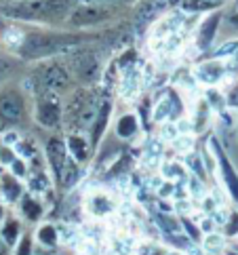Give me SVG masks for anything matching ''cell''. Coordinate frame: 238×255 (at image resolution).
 <instances>
[{"instance_id": "30bf717a", "label": "cell", "mask_w": 238, "mask_h": 255, "mask_svg": "<svg viewBox=\"0 0 238 255\" xmlns=\"http://www.w3.org/2000/svg\"><path fill=\"white\" fill-rule=\"evenodd\" d=\"M209 148H211L213 156H215L217 171H219V175H222V184L226 188V192L230 194V198L238 205V173H236L234 165L230 162V158L226 156V152L219 148L217 139H211V145H209Z\"/></svg>"}, {"instance_id": "d6986e66", "label": "cell", "mask_w": 238, "mask_h": 255, "mask_svg": "<svg viewBox=\"0 0 238 255\" xmlns=\"http://www.w3.org/2000/svg\"><path fill=\"white\" fill-rule=\"evenodd\" d=\"M21 234H23V224L19 220V215L6 213L2 224H0V239L6 243V247H15V243L19 241Z\"/></svg>"}, {"instance_id": "4316f807", "label": "cell", "mask_w": 238, "mask_h": 255, "mask_svg": "<svg viewBox=\"0 0 238 255\" xmlns=\"http://www.w3.org/2000/svg\"><path fill=\"white\" fill-rule=\"evenodd\" d=\"M200 245H203V251L207 253H224L226 251V236L222 232H209V234H203L200 239Z\"/></svg>"}, {"instance_id": "7a4b0ae2", "label": "cell", "mask_w": 238, "mask_h": 255, "mask_svg": "<svg viewBox=\"0 0 238 255\" xmlns=\"http://www.w3.org/2000/svg\"><path fill=\"white\" fill-rule=\"evenodd\" d=\"M104 99L99 97L91 87H80L70 95V102L63 108L61 125L68 127V133H85L93 125L97 110Z\"/></svg>"}, {"instance_id": "cb8c5ba5", "label": "cell", "mask_w": 238, "mask_h": 255, "mask_svg": "<svg viewBox=\"0 0 238 255\" xmlns=\"http://www.w3.org/2000/svg\"><path fill=\"white\" fill-rule=\"evenodd\" d=\"M80 175H82L80 162H76V160L68 154V160H66V167H63V173H61L59 184L66 188V190H72V188H74L78 181H80Z\"/></svg>"}, {"instance_id": "b9f144b4", "label": "cell", "mask_w": 238, "mask_h": 255, "mask_svg": "<svg viewBox=\"0 0 238 255\" xmlns=\"http://www.w3.org/2000/svg\"><path fill=\"white\" fill-rule=\"evenodd\" d=\"M164 255H186V253H184V251H177V249H173V251H167Z\"/></svg>"}, {"instance_id": "1f68e13d", "label": "cell", "mask_w": 238, "mask_h": 255, "mask_svg": "<svg viewBox=\"0 0 238 255\" xmlns=\"http://www.w3.org/2000/svg\"><path fill=\"white\" fill-rule=\"evenodd\" d=\"M177 137H179V131H177L175 121H167L160 125V141L162 143H173Z\"/></svg>"}, {"instance_id": "4dcf8cb0", "label": "cell", "mask_w": 238, "mask_h": 255, "mask_svg": "<svg viewBox=\"0 0 238 255\" xmlns=\"http://www.w3.org/2000/svg\"><path fill=\"white\" fill-rule=\"evenodd\" d=\"M15 255H34V236L30 232H23L15 243Z\"/></svg>"}, {"instance_id": "f35d334b", "label": "cell", "mask_w": 238, "mask_h": 255, "mask_svg": "<svg viewBox=\"0 0 238 255\" xmlns=\"http://www.w3.org/2000/svg\"><path fill=\"white\" fill-rule=\"evenodd\" d=\"M198 230L203 232V234H209V232H215V230H217V226H215V222L211 220V215H207L205 220H200Z\"/></svg>"}, {"instance_id": "8d00e7d4", "label": "cell", "mask_w": 238, "mask_h": 255, "mask_svg": "<svg viewBox=\"0 0 238 255\" xmlns=\"http://www.w3.org/2000/svg\"><path fill=\"white\" fill-rule=\"evenodd\" d=\"M224 236H238V213L236 211H230V217H228V222L224 224Z\"/></svg>"}, {"instance_id": "603a6c76", "label": "cell", "mask_w": 238, "mask_h": 255, "mask_svg": "<svg viewBox=\"0 0 238 255\" xmlns=\"http://www.w3.org/2000/svg\"><path fill=\"white\" fill-rule=\"evenodd\" d=\"M34 239H36V245L42 249H53L59 245V232H57V226L53 224H42L38 230L34 232Z\"/></svg>"}, {"instance_id": "8fae6325", "label": "cell", "mask_w": 238, "mask_h": 255, "mask_svg": "<svg viewBox=\"0 0 238 255\" xmlns=\"http://www.w3.org/2000/svg\"><path fill=\"white\" fill-rule=\"evenodd\" d=\"M181 110H184V106H181L177 93L175 91H169V93H164L156 102V106H154L152 121L156 125H162L167 121H177V118H181Z\"/></svg>"}, {"instance_id": "44dd1931", "label": "cell", "mask_w": 238, "mask_h": 255, "mask_svg": "<svg viewBox=\"0 0 238 255\" xmlns=\"http://www.w3.org/2000/svg\"><path fill=\"white\" fill-rule=\"evenodd\" d=\"M139 133V116L126 112L116 121V135L120 139H133Z\"/></svg>"}, {"instance_id": "74e56055", "label": "cell", "mask_w": 238, "mask_h": 255, "mask_svg": "<svg viewBox=\"0 0 238 255\" xmlns=\"http://www.w3.org/2000/svg\"><path fill=\"white\" fill-rule=\"evenodd\" d=\"M173 209L177 213H192L194 211V205H192L190 198H177V200H173Z\"/></svg>"}, {"instance_id": "ba28073f", "label": "cell", "mask_w": 238, "mask_h": 255, "mask_svg": "<svg viewBox=\"0 0 238 255\" xmlns=\"http://www.w3.org/2000/svg\"><path fill=\"white\" fill-rule=\"evenodd\" d=\"M230 63L228 59H207L200 61L192 70V78L196 80V85L203 87H219L226 78H230Z\"/></svg>"}, {"instance_id": "ab89813d", "label": "cell", "mask_w": 238, "mask_h": 255, "mask_svg": "<svg viewBox=\"0 0 238 255\" xmlns=\"http://www.w3.org/2000/svg\"><path fill=\"white\" fill-rule=\"evenodd\" d=\"M6 251H8V247H6V243L0 239V255H6Z\"/></svg>"}, {"instance_id": "9c48e42d", "label": "cell", "mask_w": 238, "mask_h": 255, "mask_svg": "<svg viewBox=\"0 0 238 255\" xmlns=\"http://www.w3.org/2000/svg\"><path fill=\"white\" fill-rule=\"evenodd\" d=\"M44 160H47V171L53 179V184H59L63 167L68 160V148H66V139L61 135H51L44 143Z\"/></svg>"}, {"instance_id": "484cf974", "label": "cell", "mask_w": 238, "mask_h": 255, "mask_svg": "<svg viewBox=\"0 0 238 255\" xmlns=\"http://www.w3.org/2000/svg\"><path fill=\"white\" fill-rule=\"evenodd\" d=\"M184 167L188 169L190 175H194V177H198V179L207 181L209 169L205 167L203 156H200V154H196V152H190V154H186V158H184Z\"/></svg>"}, {"instance_id": "5b68a950", "label": "cell", "mask_w": 238, "mask_h": 255, "mask_svg": "<svg viewBox=\"0 0 238 255\" xmlns=\"http://www.w3.org/2000/svg\"><path fill=\"white\" fill-rule=\"evenodd\" d=\"M63 106L61 95L51 91H36L34 93V121L44 129H57L61 125Z\"/></svg>"}, {"instance_id": "3957f363", "label": "cell", "mask_w": 238, "mask_h": 255, "mask_svg": "<svg viewBox=\"0 0 238 255\" xmlns=\"http://www.w3.org/2000/svg\"><path fill=\"white\" fill-rule=\"evenodd\" d=\"M118 15L116 4H95V2H78L66 17V25L72 30H89L104 21L114 19Z\"/></svg>"}, {"instance_id": "f6af8a7d", "label": "cell", "mask_w": 238, "mask_h": 255, "mask_svg": "<svg viewBox=\"0 0 238 255\" xmlns=\"http://www.w3.org/2000/svg\"><path fill=\"white\" fill-rule=\"evenodd\" d=\"M234 21H238V15H236V17H234Z\"/></svg>"}, {"instance_id": "8992f818", "label": "cell", "mask_w": 238, "mask_h": 255, "mask_svg": "<svg viewBox=\"0 0 238 255\" xmlns=\"http://www.w3.org/2000/svg\"><path fill=\"white\" fill-rule=\"evenodd\" d=\"M27 116H30V104L23 91L17 87L0 89V123L19 125Z\"/></svg>"}, {"instance_id": "277c9868", "label": "cell", "mask_w": 238, "mask_h": 255, "mask_svg": "<svg viewBox=\"0 0 238 255\" xmlns=\"http://www.w3.org/2000/svg\"><path fill=\"white\" fill-rule=\"evenodd\" d=\"M68 70L72 80H78L82 87H91L95 85L99 78H104V68L99 55L93 51H82V53H74L68 61Z\"/></svg>"}, {"instance_id": "83f0119b", "label": "cell", "mask_w": 238, "mask_h": 255, "mask_svg": "<svg viewBox=\"0 0 238 255\" xmlns=\"http://www.w3.org/2000/svg\"><path fill=\"white\" fill-rule=\"evenodd\" d=\"M154 220H156V226L162 232H167V234H179L181 232V222L177 220V217H173L171 213L156 211L154 213Z\"/></svg>"}, {"instance_id": "bcb514c9", "label": "cell", "mask_w": 238, "mask_h": 255, "mask_svg": "<svg viewBox=\"0 0 238 255\" xmlns=\"http://www.w3.org/2000/svg\"><path fill=\"white\" fill-rule=\"evenodd\" d=\"M236 243H238V236H236Z\"/></svg>"}, {"instance_id": "e575fe53", "label": "cell", "mask_w": 238, "mask_h": 255, "mask_svg": "<svg viewBox=\"0 0 238 255\" xmlns=\"http://www.w3.org/2000/svg\"><path fill=\"white\" fill-rule=\"evenodd\" d=\"M173 148H175L179 154H190V152H194V135H179V137L173 141Z\"/></svg>"}, {"instance_id": "ee69618b", "label": "cell", "mask_w": 238, "mask_h": 255, "mask_svg": "<svg viewBox=\"0 0 238 255\" xmlns=\"http://www.w3.org/2000/svg\"><path fill=\"white\" fill-rule=\"evenodd\" d=\"M226 255H238V251H226Z\"/></svg>"}, {"instance_id": "d6a6232c", "label": "cell", "mask_w": 238, "mask_h": 255, "mask_svg": "<svg viewBox=\"0 0 238 255\" xmlns=\"http://www.w3.org/2000/svg\"><path fill=\"white\" fill-rule=\"evenodd\" d=\"M11 175H15L17 179H25L27 175H30V165H27V160H23V158H19L17 156L11 165H8V169H6Z\"/></svg>"}, {"instance_id": "f546056e", "label": "cell", "mask_w": 238, "mask_h": 255, "mask_svg": "<svg viewBox=\"0 0 238 255\" xmlns=\"http://www.w3.org/2000/svg\"><path fill=\"white\" fill-rule=\"evenodd\" d=\"M15 70H17V57L6 55V53H0V83L6 80Z\"/></svg>"}, {"instance_id": "ac0fdd59", "label": "cell", "mask_w": 238, "mask_h": 255, "mask_svg": "<svg viewBox=\"0 0 238 255\" xmlns=\"http://www.w3.org/2000/svg\"><path fill=\"white\" fill-rule=\"evenodd\" d=\"M66 148H68L70 156L76 162H80V165H85L91 156V143H89V137L85 133H68Z\"/></svg>"}, {"instance_id": "2e32d148", "label": "cell", "mask_w": 238, "mask_h": 255, "mask_svg": "<svg viewBox=\"0 0 238 255\" xmlns=\"http://www.w3.org/2000/svg\"><path fill=\"white\" fill-rule=\"evenodd\" d=\"M17 215H19V220L27 222V224H36L42 220L44 215V205L38 196H34L30 192H23V196L19 198V203H17Z\"/></svg>"}, {"instance_id": "e0dca14e", "label": "cell", "mask_w": 238, "mask_h": 255, "mask_svg": "<svg viewBox=\"0 0 238 255\" xmlns=\"http://www.w3.org/2000/svg\"><path fill=\"white\" fill-rule=\"evenodd\" d=\"M110 114H112V104H110V102H102L93 125H91V129L87 131L91 148H97L99 141H102L104 133H106V127H108V121H110Z\"/></svg>"}, {"instance_id": "836d02e7", "label": "cell", "mask_w": 238, "mask_h": 255, "mask_svg": "<svg viewBox=\"0 0 238 255\" xmlns=\"http://www.w3.org/2000/svg\"><path fill=\"white\" fill-rule=\"evenodd\" d=\"M238 53V40H228L224 47H217L213 51V59H230Z\"/></svg>"}, {"instance_id": "ffe728a7", "label": "cell", "mask_w": 238, "mask_h": 255, "mask_svg": "<svg viewBox=\"0 0 238 255\" xmlns=\"http://www.w3.org/2000/svg\"><path fill=\"white\" fill-rule=\"evenodd\" d=\"M27 177H30V179H27V190H30V194L40 196V194L51 192V188H53V179H51V175H49V171H47V169L32 171Z\"/></svg>"}, {"instance_id": "5bb4252c", "label": "cell", "mask_w": 238, "mask_h": 255, "mask_svg": "<svg viewBox=\"0 0 238 255\" xmlns=\"http://www.w3.org/2000/svg\"><path fill=\"white\" fill-rule=\"evenodd\" d=\"M141 87H143V70L137 68L135 63L122 68V76H120V83H118V91H120V95L124 99L137 97V93L141 91Z\"/></svg>"}, {"instance_id": "4fadbf2b", "label": "cell", "mask_w": 238, "mask_h": 255, "mask_svg": "<svg viewBox=\"0 0 238 255\" xmlns=\"http://www.w3.org/2000/svg\"><path fill=\"white\" fill-rule=\"evenodd\" d=\"M85 203H87L89 215L93 217L95 222L106 220V217H110L118 209V203L114 200V196L104 192V190H95V192H91Z\"/></svg>"}, {"instance_id": "d4e9b609", "label": "cell", "mask_w": 238, "mask_h": 255, "mask_svg": "<svg viewBox=\"0 0 238 255\" xmlns=\"http://www.w3.org/2000/svg\"><path fill=\"white\" fill-rule=\"evenodd\" d=\"M217 6V2L211 0H181L179 2V11H184L186 15H200V13H213Z\"/></svg>"}, {"instance_id": "7bdbcfd3", "label": "cell", "mask_w": 238, "mask_h": 255, "mask_svg": "<svg viewBox=\"0 0 238 255\" xmlns=\"http://www.w3.org/2000/svg\"><path fill=\"white\" fill-rule=\"evenodd\" d=\"M4 28H6V25H4V21H2V17H0V36H2V32H4Z\"/></svg>"}, {"instance_id": "60d3db41", "label": "cell", "mask_w": 238, "mask_h": 255, "mask_svg": "<svg viewBox=\"0 0 238 255\" xmlns=\"http://www.w3.org/2000/svg\"><path fill=\"white\" fill-rule=\"evenodd\" d=\"M2 4H17V2H25V0H0Z\"/></svg>"}, {"instance_id": "7c38bea8", "label": "cell", "mask_w": 238, "mask_h": 255, "mask_svg": "<svg viewBox=\"0 0 238 255\" xmlns=\"http://www.w3.org/2000/svg\"><path fill=\"white\" fill-rule=\"evenodd\" d=\"M219 23H222V11L209 13L203 21H198L196 28V38H194V49L196 51H207L211 49L215 36L219 32Z\"/></svg>"}, {"instance_id": "6da1fadb", "label": "cell", "mask_w": 238, "mask_h": 255, "mask_svg": "<svg viewBox=\"0 0 238 255\" xmlns=\"http://www.w3.org/2000/svg\"><path fill=\"white\" fill-rule=\"evenodd\" d=\"M76 4V0H25V2L17 4H2L0 17L25 23L66 21V17Z\"/></svg>"}, {"instance_id": "7402d4cb", "label": "cell", "mask_w": 238, "mask_h": 255, "mask_svg": "<svg viewBox=\"0 0 238 255\" xmlns=\"http://www.w3.org/2000/svg\"><path fill=\"white\" fill-rule=\"evenodd\" d=\"M158 171H160V177L164 181H181L188 175V169L184 167L181 160H160Z\"/></svg>"}, {"instance_id": "52a82bcc", "label": "cell", "mask_w": 238, "mask_h": 255, "mask_svg": "<svg viewBox=\"0 0 238 255\" xmlns=\"http://www.w3.org/2000/svg\"><path fill=\"white\" fill-rule=\"evenodd\" d=\"M34 83H38V89L36 91H51V93L61 95V93H66V91H70L72 76H70V70L66 63L51 61L40 68L38 80L34 78Z\"/></svg>"}, {"instance_id": "f1b7e54d", "label": "cell", "mask_w": 238, "mask_h": 255, "mask_svg": "<svg viewBox=\"0 0 238 255\" xmlns=\"http://www.w3.org/2000/svg\"><path fill=\"white\" fill-rule=\"evenodd\" d=\"M57 232H59V243L61 245H68L70 247V243L74 245L80 241V232L76 230L74 226H70V224H59L57 226Z\"/></svg>"}, {"instance_id": "9a60e30c", "label": "cell", "mask_w": 238, "mask_h": 255, "mask_svg": "<svg viewBox=\"0 0 238 255\" xmlns=\"http://www.w3.org/2000/svg\"><path fill=\"white\" fill-rule=\"evenodd\" d=\"M23 192H25V186L21 184V179L11 175L6 169L0 171V200H2L6 207L19 203Z\"/></svg>"}, {"instance_id": "d590c367", "label": "cell", "mask_w": 238, "mask_h": 255, "mask_svg": "<svg viewBox=\"0 0 238 255\" xmlns=\"http://www.w3.org/2000/svg\"><path fill=\"white\" fill-rule=\"evenodd\" d=\"M17 158V154L15 150L11 148V145H4V143H0V167H4L8 169V165Z\"/></svg>"}]
</instances>
